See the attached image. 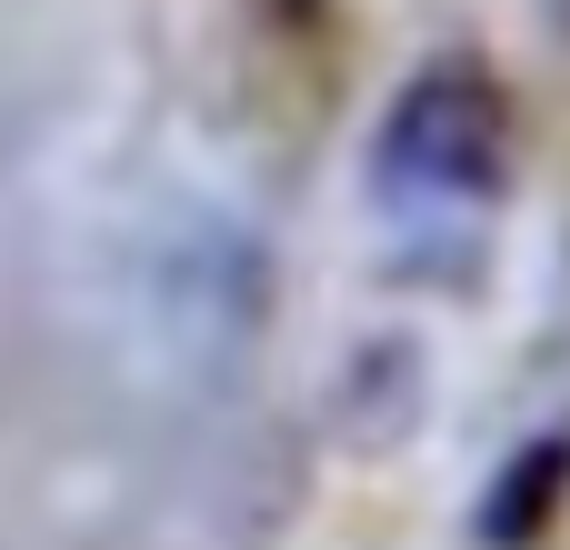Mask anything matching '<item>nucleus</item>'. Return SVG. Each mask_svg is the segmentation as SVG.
<instances>
[{
  "mask_svg": "<svg viewBox=\"0 0 570 550\" xmlns=\"http://www.w3.org/2000/svg\"><path fill=\"white\" fill-rule=\"evenodd\" d=\"M541 30H551V40L570 50V0H541Z\"/></svg>",
  "mask_w": 570,
  "mask_h": 550,
  "instance_id": "5",
  "label": "nucleus"
},
{
  "mask_svg": "<svg viewBox=\"0 0 570 550\" xmlns=\"http://www.w3.org/2000/svg\"><path fill=\"white\" fill-rule=\"evenodd\" d=\"M250 10H261L271 30H321V20H331V0H250Z\"/></svg>",
  "mask_w": 570,
  "mask_h": 550,
  "instance_id": "4",
  "label": "nucleus"
},
{
  "mask_svg": "<svg viewBox=\"0 0 570 550\" xmlns=\"http://www.w3.org/2000/svg\"><path fill=\"white\" fill-rule=\"evenodd\" d=\"M511 150V90L481 50H441L421 60L381 130H371V180L381 190H491Z\"/></svg>",
  "mask_w": 570,
  "mask_h": 550,
  "instance_id": "1",
  "label": "nucleus"
},
{
  "mask_svg": "<svg viewBox=\"0 0 570 550\" xmlns=\"http://www.w3.org/2000/svg\"><path fill=\"white\" fill-rule=\"evenodd\" d=\"M561 501H570V431H541V441H521V451L491 471L471 531H481V550H531L561 521Z\"/></svg>",
  "mask_w": 570,
  "mask_h": 550,
  "instance_id": "3",
  "label": "nucleus"
},
{
  "mask_svg": "<svg viewBox=\"0 0 570 550\" xmlns=\"http://www.w3.org/2000/svg\"><path fill=\"white\" fill-rule=\"evenodd\" d=\"M421 411H431V351L411 331H371L331 381V441L361 461H391L421 431Z\"/></svg>",
  "mask_w": 570,
  "mask_h": 550,
  "instance_id": "2",
  "label": "nucleus"
}]
</instances>
